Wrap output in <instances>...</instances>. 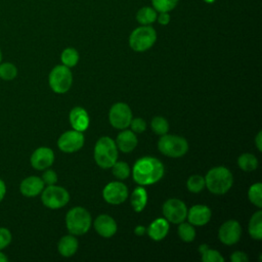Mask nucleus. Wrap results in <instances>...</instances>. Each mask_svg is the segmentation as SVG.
<instances>
[{"label": "nucleus", "mask_w": 262, "mask_h": 262, "mask_svg": "<svg viewBox=\"0 0 262 262\" xmlns=\"http://www.w3.org/2000/svg\"><path fill=\"white\" fill-rule=\"evenodd\" d=\"M70 123L74 130L85 131L89 126L88 113L81 106L74 107L70 113Z\"/></svg>", "instance_id": "obj_18"}, {"label": "nucleus", "mask_w": 262, "mask_h": 262, "mask_svg": "<svg viewBox=\"0 0 262 262\" xmlns=\"http://www.w3.org/2000/svg\"><path fill=\"white\" fill-rule=\"evenodd\" d=\"M242 235L241 224L236 220H227L219 228L218 237L224 245L236 244Z\"/></svg>", "instance_id": "obj_13"}, {"label": "nucleus", "mask_w": 262, "mask_h": 262, "mask_svg": "<svg viewBox=\"0 0 262 262\" xmlns=\"http://www.w3.org/2000/svg\"><path fill=\"white\" fill-rule=\"evenodd\" d=\"M199 250L202 254V260L204 262H223L224 261V258L221 256V254L218 251L209 249L207 245H201Z\"/></svg>", "instance_id": "obj_26"}, {"label": "nucleus", "mask_w": 262, "mask_h": 262, "mask_svg": "<svg viewBox=\"0 0 262 262\" xmlns=\"http://www.w3.org/2000/svg\"><path fill=\"white\" fill-rule=\"evenodd\" d=\"M112 172L118 179H126L130 175V167L126 162H116L112 167Z\"/></svg>", "instance_id": "obj_32"}, {"label": "nucleus", "mask_w": 262, "mask_h": 262, "mask_svg": "<svg viewBox=\"0 0 262 262\" xmlns=\"http://www.w3.org/2000/svg\"><path fill=\"white\" fill-rule=\"evenodd\" d=\"M60 59L63 66L68 67V68H72L75 67L78 63L79 60V53L75 48L69 47L66 48L60 55Z\"/></svg>", "instance_id": "obj_27"}, {"label": "nucleus", "mask_w": 262, "mask_h": 262, "mask_svg": "<svg viewBox=\"0 0 262 262\" xmlns=\"http://www.w3.org/2000/svg\"><path fill=\"white\" fill-rule=\"evenodd\" d=\"M108 119L113 127L117 129H125L130 125L132 120L131 108L124 102H117L111 107Z\"/></svg>", "instance_id": "obj_9"}, {"label": "nucleus", "mask_w": 262, "mask_h": 262, "mask_svg": "<svg viewBox=\"0 0 262 262\" xmlns=\"http://www.w3.org/2000/svg\"><path fill=\"white\" fill-rule=\"evenodd\" d=\"M262 138V133L261 132H259L258 134H257V136H256V139H255V142H256V145H257V148L261 151L262 150V144H261V139Z\"/></svg>", "instance_id": "obj_42"}, {"label": "nucleus", "mask_w": 262, "mask_h": 262, "mask_svg": "<svg viewBox=\"0 0 262 262\" xmlns=\"http://www.w3.org/2000/svg\"><path fill=\"white\" fill-rule=\"evenodd\" d=\"M152 131L158 135H164L169 130V123L163 117H155L150 123Z\"/></svg>", "instance_id": "obj_33"}, {"label": "nucleus", "mask_w": 262, "mask_h": 262, "mask_svg": "<svg viewBox=\"0 0 262 262\" xmlns=\"http://www.w3.org/2000/svg\"><path fill=\"white\" fill-rule=\"evenodd\" d=\"M164 175L162 162L152 157L137 160L132 169V176L139 185H150L158 182Z\"/></svg>", "instance_id": "obj_1"}, {"label": "nucleus", "mask_w": 262, "mask_h": 262, "mask_svg": "<svg viewBox=\"0 0 262 262\" xmlns=\"http://www.w3.org/2000/svg\"><path fill=\"white\" fill-rule=\"evenodd\" d=\"M146 231V228L142 225H139V226H136L135 229H134V232L136 235H143Z\"/></svg>", "instance_id": "obj_41"}, {"label": "nucleus", "mask_w": 262, "mask_h": 262, "mask_svg": "<svg viewBox=\"0 0 262 262\" xmlns=\"http://www.w3.org/2000/svg\"><path fill=\"white\" fill-rule=\"evenodd\" d=\"M212 216L211 209L205 205H194L187 211V218L190 224L203 226L207 224Z\"/></svg>", "instance_id": "obj_15"}, {"label": "nucleus", "mask_w": 262, "mask_h": 262, "mask_svg": "<svg viewBox=\"0 0 262 262\" xmlns=\"http://www.w3.org/2000/svg\"><path fill=\"white\" fill-rule=\"evenodd\" d=\"M66 225L73 235H82L86 233L91 226V215L86 209L75 207L67 213Z\"/></svg>", "instance_id": "obj_4"}, {"label": "nucleus", "mask_w": 262, "mask_h": 262, "mask_svg": "<svg viewBox=\"0 0 262 262\" xmlns=\"http://www.w3.org/2000/svg\"><path fill=\"white\" fill-rule=\"evenodd\" d=\"M169 231V222L165 218H158L154 220L148 228L147 234L154 241H161L163 239Z\"/></svg>", "instance_id": "obj_20"}, {"label": "nucleus", "mask_w": 262, "mask_h": 262, "mask_svg": "<svg viewBox=\"0 0 262 262\" xmlns=\"http://www.w3.org/2000/svg\"><path fill=\"white\" fill-rule=\"evenodd\" d=\"M49 86L55 93H66L72 86L73 76L70 68L60 64L54 67L49 74Z\"/></svg>", "instance_id": "obj_7"}, {"label": "nucleus", "mask_w": 262, "mask_h": 262, "mask_svg": "<svg viewBox=\"0 0 262 262\" xmlns=\"http://www.w3.org/2000/svg\"><path fill=\"white\" fill-rule=\"evenodd\" d=\"M7 261H8L7 256L0 251V262H7Z\"/></svg>", "instance_id": "obj_43"}, {"label": "nucleus", "mask_w": 262, "mask_h": 262, "mask_svg": "<svg viewBox=\"0 0 262 262\" xmlns=\"http://www.w3.org/2000/svg\"><path fill=\"white\" fill-rule=\"evenodd\" d=\"M237 164L242 170L246 172H251L258 167V160L254 155L245 152L238 157Z\"/></svg>", "instance_id": "obj_25"}, {"label": "nucleus", "mask_w": 262, "mask_h": 262, "mask_svg": "<svg viewBox=\"0 0 262 262\" xmlns=\"http://www.w3.org/2000/svg\"><path fill=\"white\" fill-rule=\"evenodd\" d=\"M178 235L184 242H187V243L192 242L195 237V229L192 226V224L182 221L181 223H179Z\"/></svg>", "instance_id": "obj_29"}, {"label": "nucleus", "mask_w": 262, "mask_h": 262, "mask_svg": "<svg viewBox=\"0 0 262 262\" xmlns=\"http://www.w3.org/2000/svg\"><path fill=\"white\" fill-rule=\"evenodd\" d=\"M157 15H158V12L154 7L144 6L137 11L136 20L142 26H147V25H151L157 20Z\"/></svg>", "instance_id": "obj_24"}, {"label": "nucleus", "mask_w": 262, "mask_h": 262, "mask_svg": "<svg viewBox=\"0 0 262 262\" xmlns=\"http://www.w3.org/2000/svg\"><path fill=\"white\" fill-rule=\"evenodd\" d=\"M159 150L170 158H179L184 156L188 150V143L185 138L177 135L164 134L158 142Z\"/></svg>", "instance_id": "obj_6"}, {"label": "nucleus", "mask_w": 262, "mask_h": 262, "mask_svg": "<svg viewBox=\"0 0 262 262\" xmlns=\"http://www.w3.org/2000/svg\"><path fill=\"white\" fill-rule=\"evenodd\" d=\"M2 60V52H1V49H0V62Z\"/></svg>", "instance_id": "obj_45"}, {"label": "nucleus", "mask_w": 262, "mask_h": 262, "mask_svg": "<svg viewBox=\"0 0 262 262\" xmlns=\"http://www.w3.org/2000/svg\"><path fill=\"white\" fill-rule=\"evenodd\" d=\"M129 126H131V130L134 133H142L146 128V123L141 118H135L131 120V123Z\"/></svg>", "instance_id": "obj_36"}, {"label": "nucleus", "mask_w": 262, "mask_h": 262, "mask_svg": "<svg viewBox=\"0 0 262 262\" xmlns=\"http://www.w3.org/2000/svg\"><path fill=\"white\" fill-rule=\"evenodd\" d=\"M102 196L106 203L111 205H119L128 198V188L123 182H110L104 186Z\"/></svg>", "instance_id": "obj_12"}, {"label": "nucleus", "mask_w": 262, "mask_h": 262, "mask_svg": "<svg viewBox=\"0 0 262 262\" xmlns=\"http://www.w3.org/2000/svg\"><path fill=\"white\" fill-rule=\"evenodd\" d=\"M12 235L9 229L5 227H0V251L5 249L11 243Z\"/></svg>", "instance_id": "obj_35"}, {"label": "nucleus", "mask_w": 262, "mask_h": 262, "mask_svg": "<svg viewBox=\"0 0 262 262\" xmlns=\"http://www.w3.org/2000/svg\"><path fill=\"white\" fill-rule=\"evenodd\" d=\"M137 137L131 130H124L120 132L116 139L117 147L123 152L132 151L137 145Z\"/></svg>", "instance_id": "obj_19"}, {"label": "nucleus", "mask_w": 262, "mask_h": 262, "mask_svg": "<svg viewBox=\"0 0 262 262\" xmlns=\"http://www.w3.org/2000/svg\"><path fill=\"white\" fill-rule=\"evenodd\" d=\"M203 1H205V2L208 3V4H212V3H214L216 0H203Z\"/></svg>", "instance_id": "obj_44"}, {"label": "nucleus", "mask_w": 262, "mask_h": 262, "mask_svg": "<svg viewBox=\"0 0 262 262\" xmlns=\"http://www.w3.org/2000/svg\"><path fill=\"white\" fill-rule=\"evenodd\" d=\"M57 249L61 256L71 257L78 249V241L74 235H64L59 239Z\"/></svg>", "instance_id": "obj_21"}, {"label": "nucleus", "mask_w": 262, "mask_h": 262, "mask_svg": "<svg viewBox=\"0 0 262 262\" xmlns=\"http://www.w3.org/2000/svg\"><path fill=\"white\" fill-rule=\"evenodd\" d=\"M232 183L233 176L225 167H214L205 177V185L215 194H224L230 189Z\"/></svg>", "instance_id": "obj_2"}, {"label": "nucleus", "mask_w": 262, "mask_h": 262, "mask_svg": "<svg viewBox=\"0 0 262 262\" xmlns=\"http://www.w3.org/2000/svg\"><path fill=\"white\" fill-rule=\"evenodd\" d=\"M42 180H43L44 184L52 185V184H55V183H56V181H57V175H56V173H55L53 170L47 168V170L45 169V172H44L43 175H42Z\"/></svg>", "instance_id": "obj_37"}, {"label": "nucleus", "mask_w": 262, "mask_h": 262, "mask_svg": "<svg viewBox=\"0 0 262 262\" xmlns=\"http://www.w3.org/2000/svg\"><path fill=\"white\" fill-rule=\"evenodd\" d=\"M17 75L16 67L11 62H0V78L5 81L13 80Z\"/></svg>", "instance_id": "obj_30"}, {"label": "nucleus", "mask_w": 262, "mask_h": 262, "mask_svg": "<svg viewBox=\"0 0 262 262\" xmlns=\"http://www.w3.org/2000/svg\"><path fill=\"white\" fill-rule=\"evenodd\" d=\"M179 0H151L152 7L157 12H169L173 10Z\"/></svg>", "instance_id": "obj_31"}, {"label": "nucleus", "mask_w": 262, "mask_h": 262, "mask_svg": "<svg viewBox=\"0 0 262 262\" xmlns=\"http://www.w3.org/2000/svg\"><path fill=\"white\" fill-rule=\"evenodd\" d=\"M248 198L253 205L259 209L262 208V184L260 182L251 185L248 191Z\"/></svg>", "instance_id": "obj_28"}, {"label": "nucleus", "mask_w": 262, "mask_h": 262, "mask_svg": "<svg viewBox=\"0 0 262 262\" xmlns=\"http://www.w3.org/2000/svg\"><path fill=\"white\" fill-rule=\"evenodd\" d=\"M44 185L42 178L38 176H29L20 182L19 190L25 196L34 198L42 192Z\"/></svg>", "instance_id": "obj_17"}, {"label": "nucleus", "mask_w": 262, "mask_h": 262, "mask_svg": "<svg viewBox=\"0 0 262 262\" xmlns=\"http://www.w3.org/2000/svg\"><path fill=\"white\" fill-rule=\"evenodd\" d=\"M6 193V185L4 183V181L0 178V202L4 199Z\"/></svg>", "instance_id": "obj_40"}, {"label": "nucleus", "mask_w": 262, "mask_h": 262, "mask_svg": "<svg viewBox=\"0 0 262 262\" xmlns=\"http://www.w3.org/2000/svg\"><path fill=\"white\" fill-rule=\"evenodd\" d=\"M41 200L45 207L49 209H59L68 204L70 194L66 188L52 184L43 188Z\"/></svg>", "instance_id": "obj_8"}, {"label": "nucleus", "mask_w": 262, "mask_h": 262, "mask_svg": "<svg viewBox=\"0 0 262 262\" xmlns=\"http://www.w3.org/2000/svg\"><path fill=\"white\" fill-rule=\"evenodd\" d=\"M31 165L36 170H45L49 168L54 162V152L51 148L46 146L38 147L31 156Z\"/></svg>", "instance_id": "obj_14"}, {"label": "nucleus", "mask_w": 262, "mask_h": 262, "mask_svg": "<svg viewBox=\"0 0 262 262\" xmlns=\"http://www.w3.org/2000/svg\"><path fill=\"white\" fill-rule=\"evenodd\" d=\"M170 19H171V16L169 12H159V14L157 15V20L162 26L168 25L170 23Z\"/></svg>", "instance_id": "obj_39"}, {"label": "nucleus", "mask_w": 262, "mask_h": 262, "mask_svg": "<svg viewBox=\"0 0 262 262\" xmlns=\"http://www.w3.org/2000/svg\"><path fill=\"white\" fill-rule=\"evenodd\" d=\"M147 203V192L145 188L139 186L131 194V206L135 212H141Z\"/></svg>", "instance_id": "obj_22"}, {"label": "nucleus", "mask_w": 262, "mask_h": 262, "mask_svg": "<svg viewBox=\"0 0 262 262\" xmlns=\"http://www.w3.org/2000/svg\"><path fill=\"white\" fill-rule=\"evenodd\" d=\"M230 259H231L232 262H248L249 261V258H248L247 254L245 252H242V251L233 252Z\"/></svg>", "instance_id": "obj_38"}, {"label": "nucleus", "mask_w": 262, "mask_h": 262, "mask_svg": "<svg viewBox=\"0 0 262 262\" xmlns=\"http://www.w3.org/2000/svg\"><path fill=\"white\" fill-rule=\"evenodd\" d=\"M94 228L102 237H111L117 231V223L110 215H99L94 220Z\"/></svg>", "instance_id": "obj_16"}, {"label": "nucleus", "mask_w": 262, "mask_h": 262, "mask_svg": "<svg viewBox=\"0 0 262 262\" xmlns=\"http://www.w3.org/2000/svg\"><path fill=\"white\" fill-rule=\"evenodd\" d=\"M163 214L168 222L179 224L185 220L187 216V208L182 201L178 199H170L163 205Z\"/></svg>", "instance_id": "obj_10"}, {"label": "nucleus", "mask_w": 262, "mask_h": 262, "mask_svg": "<svg viewBox=\"0 0 262 262\" xmlns=\"http://www.w3.org/2000/svg\"><path fill=\"white\" fill-rule=\"evenodd\" d=\"M157 40L156 30L150 26H140L136 28L129 37L130 47L137 52H143L149 49Z\"/></svg>", "instance_id": "obj_5"}, {"label": "nucleus", "mask_w": 262, "mask_h": 262, "mask_svg": "<svg viewBox=\"0 0 262 262\" xmlns=\"http://www.w3.org/2000/svg\"><path fill=\"white\" fill-rule=\"evenodd\" d=\"M84 144V135L77 130H69L60 135L57 146L61 151L74 152L79 150Z\"/></svg>", "instance_id": "obj_11"}, {"label": "nucleus", "mask_w": 262, "mask_h": 262, "mask_svg": "<svg viewBox=\"0 0 262 262\" xmlns=\"http://www.w3.org/2000/svg\"><path fill=\"white\" fill-rule=\"evenodd\" d=\"M186 186L191 192H200L205 187V178L201 175H192L188 178Z\"/></svg>", "instance_id": "obj_34"}, {"label": "nucleus", "mask_w": 262, "mask_h": 262, "mask_svg": "<svg viewBox=\"0 0 262 262\" xmlns=\"http://www.w3.org/2000/svg\"><path fill=\"white\" fill-rule=\"evenodd\" d=\"M118 159V147L114 139L108 136L99 138L94 146V160L103 169L111 168Z\"/></svg>", "instance_id": "obj_3"}, {"label": "nucleus", "mask_w": 262, "mask_h": 262, "mask_svg": "<svg viewBox=\"0 0 262 262\" xmlns=\"http://www.w3.org/2000/svg\"><path fill=\"white\" fill-rule=\"evenodd\" d=\"M249 233L254 239L262 238V211L259 210L253 214L249 222Z\"/></svg>", "instance_id": "obj_23"}]
</instances>
